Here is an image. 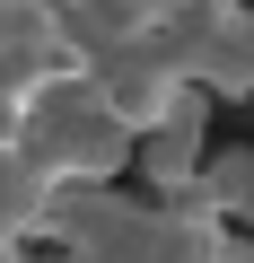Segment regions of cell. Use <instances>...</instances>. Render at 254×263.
<instances>
[{"label":"cell","instance_id":"2","mask_svg":"<svg viewBox=\"0 0 254 263\" xmlns=\"http://www.w3.org/2000/svg\"><path fill=\"white\" fill-rule=\"evenodd\" d=\"M79 70V44L62 35V18L44 9V0H0V132H9V114L44 88Z\"/></svg>","mask_w":254,"mask_h":263},{"label":"cell","instance_id":"3","mask_svg":"<svg viewBox=\"0 0 254 263\" xmlns=\"http://www.w3.org/2000/svg\"><path fill=\"white\" fill-rule=\"evenodd\" d=\"M237 70H245V97H254V9H237Z\"/></svg>","mask_w":254,"mask_h":263},{"label":"cell","instance_id":"1","mask_svg":"<svg viewBox=\"0 0 254 263\" xmlns=\"http://www.w3.org/2000/svg\"><path fill=\"white\" fill-rule=\"evenodd\" d=\"M9 141L35 158V176H44L53 193H70V184L123 176V158H132V123L105 105V88H96L88 62H79V70L44 79V88L9 114Z\"/></svg>","mask_w":254,"mask_h":263}]
</instances>
